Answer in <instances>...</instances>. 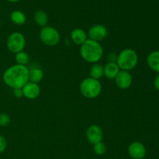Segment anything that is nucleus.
I'll return each mask as SVG.
<instances>
[{"label": "nucleus", "instance_id": "nucleus-18", "mask_svg": "<svg viewBox=\"0 0 159 159\" xmlns=\"http://www.w3.org/2000/svg\"><path fill=\"white\" fill-rule=\"evenodd\" d=\"M34 21L40 27H44L48 26V16L43 10H37L34 13Z\"/></svg>", "mask_w": 159, "mask_h": 159}, {"label": "nucleus", "instance_id": "nucleus-17", "mask_svg": "<svg viewBox=\"0 0 159 159\" xmlns=\"http://www.w3.org/2000/svg\"><path fill=\"white\" fill-rule=\"evenodd\" d=\"M89 75L91 78L99 80L104 76V66L99 63L93 64L90 68Z\"/></svg>", "mask_w": 159, "mask_h": 159}, {"label": "nucleus", "instance_id": "nucleus-26", "mask_svg": "<svg viewBox=\"0 0 159 159\" xmlns=\"http://www.w3.org/2000/svg\"><path fill=\"white\" fill-rule=\"evenodd\" d=\"M6 1L9 2H20V0H6Z\"/></svg>", "mask_w": 159, "mask_h": 159}, {"label": "nucleus", "instance_id": "nucleus-8", "mask_svg": "<svg viewBox=\"0 0 159 159\" xmlns=\"http://www.w3.org/2000/svg\"><path fill=\"white\" fill-rule=\"evenodd\" d=\"M86 138L91 144H98L102 142L103 139V131L99 126L96 124H92L86 130Z\"/></svg>", "mask_w": 159, "mask_h": 159}, {"label": "nucleus", "instance_id": "nucleus-16", "mask_svg": "<svg viewBox=\"0 0 159 159\" xmlns=\"http://www.w3.org/2000/svg\"><path fill=\"white\" fill-rule=\"evenodd\" d=\"M10 20L14 24L21 26L26 23V16L22 11L14 10L10 14Z\"/></svg>", "mask_w": 159, "mask_h": 159}, {"label": "nucleus", "instance_id": "nucleus-27", "mask_svg": "<svg viewBox=\"0 0 159 159\" xmlns=\"http://www.w3.org/2000/svg\"><path fill=\"white\" fill-rule=\"evenodd\" d=\"M0 28H1V21H0Z\"/></svg>", "mask_w": 159, "mask_h": 159}, {"label": "nucleus", "instance_id": "nucleus-2", "mask_svg": "<svg viewBox=\"0 0 159 159\" xmlns=\"http://www.w3.org/2000/svg\"><path fill=\"white\" fill-rule=\"evenodd\" d=\"M79 52L84 61L88 63L95 64L98 63L102 59L104 51L99 42L88 38L80 46Z\"/></svg>", "mask_w": 159, "mask_h": 159}, {"label": "nucleus", "instance_id": "nucleus-21", "mask_svg": "<svg viewBox=\"0 0 159 159\" xmlns=\"http://www.w3.org/2000/svg\"><path fill=\"white\" fill-rule=\"evenodd\" d=\"M11 118L7 113H0V127H6L10 124Z\"/></svg>", "mask_w": 159, "mask_h": 159}, {"label": "nucleus", "instance_id": "nucleus-11", "mask_svg": "<svg viewBox=\"0 0 159 159\" xmlns=\"http://www.w3.org/2000/svg\"><path fill=\"white\" fill-rule=\"evenodd\" d=\"M23 93V96L28 99H35L40 95V87L38 83L28 82L22 88Z\"/></svg>", "mask_w": 159, "mask_h": 159}, {"label": "nucleus", "instance_id": "nucleus-5", "mask_svg": "<svg viewBox=\"0 0 159 159\" xmlns=\"http://www.w3.org/2000/svg\"><path fill=\"white\" fill-rule=\"evenodd\" d=\"M39 37L43 44L49 47L56 46L58 44L61 40L60 33L56 28L51 26L42 27Z\"/></svg>", "mask_w": 159, "mask_h": 159}, {"label": "nucleus", "instance_id": "nucleus-22", "mask_svg": "<svg viewBox=\"0 0 159 159\" xmlns=\"http://www.w3.org/2000/svg\"><path fill=\"white\" fill-rule=\"evenodd\" d=\"M7 148V141L5 137L0 134V154L3 153Z\"/></svg>", "mask_w": 159, "mask_h": 159}, {"label": "nucleus", "instance_id": "nucleus-6", "mask_svg": "<svg viewBox=\"0 0 159 159\" xmlns=\"http://www.w3.org/2000/svg\"><path fill=\"white\" fill-rule=\"evenodd\" d=\"M8 50L13 54L23 51L26 46V39L24 35L20 32H13L8 37L6 40Z\"/></svg>", "mask_w": 159, "mask_h": 159}, {"label": "nucleus", "instance_id": "nucleus-3", "mask_svg": "<svg viewBox=\"0 0 159 159\" xmlns=\"http://www.w3.org/2000/svg\"><path fill=\"white\" fill-rule=\"evenodd\" d=\"M138 63V55L134 50L126 48L121 51L117 55L116 64L120 69L130 71L136 68Z\"/></svg>", "mask_w": 159, "mask_h": 159}, {"label": "nucleus", "instance_id": "nucleus-1", "mask_svg": "<svg viewBox=\"0 0 159 159\" xmlns=\"http://www.w3.org/2000/svg\"><path fill=\"white\" fill-rule=\"evenodd\" d=\"M2 79L5 84L12 89H22L29 82V68L16 64L4 71Z\"/></svg>", "mask_w": 159, "mask_h": 159}, {"label": "nucleus", "instance_id": "nucleus-19", "mask_svg": "<svg viewBox=\"0 0 159 159\" xmlns=\"http://www.w3.org/2000/svg\"><path fill=\"white\" fill-rule=\"evenodd\" d=\"M15 61L17 65L26 66L30 61V55L27 52L23 51L15 54Z\"/></svg>", "mask_w": 159, "mask_h": 159}, {"label": "nucleus", "instance_id": "nucleus-23", "mask_svg": "<svg viewBox=\"0 0 159 159\" xmlns=\"http://www.w3.org/2000/svg\"><path fill=\"white\" fill-rule=\"evenodd\" d=\"M117 55L115 52H110L107 55V63H110V62H114L116 63V60H117Z\"/></svg>", "mask_w": 159, "mask_h": 159}, {"label": "nucleus", "instance_id": "nucleus-20", "mask_svg": "<svg viewBox=\"0 0 159 159\" xmlns=\"http://www.w3.org/2000/svg\"><path fill=\"white\" fill-rule=\"evenodd\" d=\"M93 152L98 156H102L107 152V146L105 145L104 143H102V141L94 144L93 145Z\"/></svg>", "mask_w": 159, "mask_h": 159}, {"label": "nucleus", "instance_id": "nucleus-4", "mask_svg": "<svg viewBox=\"0 0 159 159\" xmlns=\"http://www.w3.org/2000/svg\"><path fill=\"white\" fill-rule=\"evenodd\" d=\"M102 84L99 80L91 77L84 79L79 85L80 93L87 99H96L102 93Z\"/></svg>", "mask_w": 159, "mask_h": 159}, {"label": "nucleus", "instance_id": "nucleus-14", "mask_svg": "<svg viewBox=\"0 0 159 159\" xmlns=\"http://www.w3.org/2000/svg\"><path fill=\"white\" fill-rule=\"evenodd\" d=\"M147 64L152 71L159 73V51H152L148 55Z\"/></svg>", "mask_w": 159, "mask_h": 159}, {"label": "nucleus", "instance_id": "nucleus-15", "mask_svg": "<svg viewBox=\"0 0 159 159\" xmlns=\"http://www.w3.org/2000/svg\"><path fill=\"white\" fill-rule=\"evenodd\" d=\"M43 78V71L40 68L33 67L30 69L29 68V81L35 83H39L41 82Z\"/></svg>", "mask_w": 159, "mask_h": 159}, {"label": "nucleus", "instance_id": "nucleus-28", "mask_svg": "<svg viewBox=\"0 0 159 159\" xmlns=\"http://www.w3.org/2000/svg\"><path fill=\"white\" fill-rule=\"evenodd\" d=\"M94 159H101V158H94Z\"/></svg>", "mask_w": 159, "mask_h": 159}, {"label": "nucleus", "instance_id": "nucleus-25", "mask_svg": "<svg viewBox=\"0 0 159 159\" xmlns=\"http://www.w3.org/2000/svg\"><path fill=\"white\" fill-rule=\"evenodd\" d=\"M154 86H155V89L159 91V74L155 77V80H154Z\"/></svg>", "mask_w": 159, "mask_h": 159}, {"label": "nucleus", "instance_id": "nucleus-10", "mask_svg": "<svg viewBox=\"0 0 159 159\" xmlns=\"http://www.w3.org/2000/svg\"><path fill=\"white\" fill-rule=\"evenodd\" d=\"M114 80L116 86L120 89L124 90L130 88L133 82V77L130 71L120 70Z\"/></svg>", "mask_w": 159, "mask_h": 159}, {"label": "nucleus", "instance_id": "nucleus-12", "mask_svg": "<svg viewBox=\"0 0 159 159\" xmlns=\"http://www.w3.org/2000/svg\"><path fill=\"white\" fill-rule=\"evenodd\" d=\"M71 39L75 44L81 46L88 39V35L83 29L75 28L71 32Z\"/></svg>", "mask_w": 159, "mask_h": 159}, {"label": "nucleus", "instance_id": "nucleus-9", "mask_svg": "<svg viewBox=\"0 0 159 159\" xmlns=\"http://www.w3.org/2000/svg\"><path fill=\"white\" fill-rule=\"evenodd\" d=\"M129 155L133 159H144L147 155V149L143 143L134 141L127 148Z\"/></svg>", "mask_w": 159, "mask_h": 159}, {"label": "nucleus", "instance_id": "nucleus-7", "mask_svg": "<svg viewBox=\"0 0 159 159\" xmlns=\"http://www.w3.org/2000/svg\"><path fill=\"white\" fill-rule=\"evenodd\" d=\"M88 38L94 41H102L108 36V30L102 24H96L92 26L88 31Z\"/></svg>", "mask_w": 159, "mask_h": 159}, {"label": "nucleus", "instance_id": "nucleus-24", "mask_svg": "<svg viewBox=\"0 0 159 159\" xmlns=\"http://www.w3.org/2000/svg\"><path fill=\"white\" fill-rule=\"evenodd\" d=\"M13 95L17 99H21L22 97H23V89H13Z\"/></svg>", "mask_w": 159, "mask_h": 159}, {"label": "nucleus", "instance_id": "nucleus-13", "mask_svg": "<svg viewBox=\"0 0 159 159\" xmlns=\"http://www.w3.org/2000/svg\"><path fill=\"white\" fill-rule=\"evenodd\" d=\"M120 71V69L116 63L114 62L107 63V65L104 66V76L110 80L115 79Z\"/></svg>", "mask_w": 159, "mask_h": 159}]
</instances>
